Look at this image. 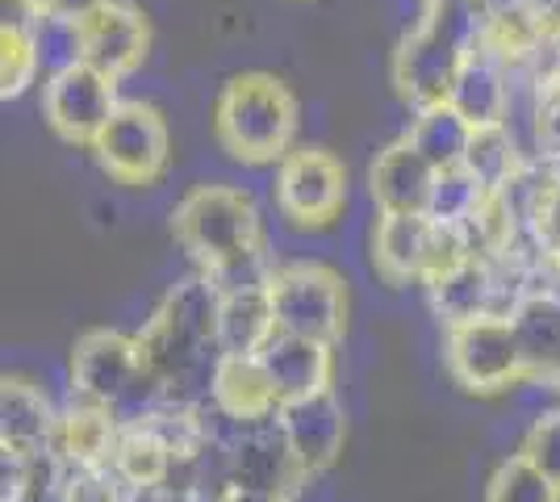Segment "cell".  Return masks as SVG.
Masks as SVG:
<instances>
[{
  "label": "cell",
  "mask_w": 560,
  "mask_h": 502,
  "mask_svg": "<svg viewBox=\"0 0 560 502\" xmlns=\"http://www.w3.org/2000/svg\"><path fill=\"white\" fill-rule=\"evenodd\" d=\"M486 197H490V192L481 189L465 167H447V172L435 176V192H431L427 218H431V222H444V226H468V222L477 218Z\"/></svg>",
  "instance_id": "f1b7e54d"
},
{
  "label": "cell",
  "mask_w": 560,
  "mask_h": 502,
  "mask_svg": "<svg viewBox=\"0 0 560 502\" xmlns=\"http://www.w3.org/2000/svg\"><path fill=\"white\" fill-rule=\"evenodd\" d=\"M218 306L222 289L206 272H192L167 289L139 331V348L147 373L164 385L167 398H185L192 377L213 373L218 360Z\"/></svg>",
  "instance_id": "6da1fadb"
},
{
  "label": "cell",
  "mask_w": 560,
  "mask_h": 502,
  "mask_svg": "<svg viewBox=\"0 0 560 502\" xmlns=\"http://www.w3.org/2000/svg\"><path fill=\"white\" fill-rule=\"evenodd\" d=\"M486 502H560V486L523 453H511L486 481Z\"/></svg>",
  "instance_id": "83f0119b"
},
{
  "label": "cell",
  "mask_w": 560,
  "mask_h": 502,
  "mask_svg": "<svg viewBox=\"0 0 560 502\" xmlns=\"http://www.w3.org/2000/svg\"><path fill=\"white\" fill-rule=\"evenodd\" d=\"M406 139L435 172H447V167L465 164L472 121L452 101H435V105H422L419 118L410 121V130H406Z\"/></svg>",
  "instance_id": "cb8c5ba5"
},
{
  "label": "cell",
  "mask_w": 560,
  "mask_h": 502,
  "mask_svg": "<svg viewBox=\"0 0 560 502\" xmlns=\"http://www.w3.org/2000/svg\"><path fill=\"white\" fill-rule=\"evenodd\" d=\"M435 222L427 214H381L373 226V268L385 285H422Z\"/></svg>",
  "instance_id": "2e32d148"
},
{
  "label": "cell",
  "mask_w": 560,
  "mask_h": 502,
  "mask_svg": "<svg viewBox=\"0 0 560 502\" xmlns=\"http://www.w3.org/2000/svg\"><path fill=\"white\" fill-rule=\"evenodd\" d=\"M222 444H226V474H231L234 486H252V490L293 499L310 481L298 469L293 453H289L277 419L252 423V428H234V440H222Z\"/></svg>",
  "instance_id": "7c38bea8"
},
{
  "label": "cell",
  "mask_w": 560,
  "mask_h": 502,
  "mask_svg": "<svg viewBox=\"0 0 560 502\" xmlns=\"http://www.w3.org/2000/svg\"><path fill=\"white\" fill-rule=\"evenodd\" d=\"M330 348H335V343L310 339V335H289V331H277L268 343H264L259 364L268 369V377H272V385H277L280 402L305 398V394H318V389H330V373H335Z\"/></svg>",
  "instance_id": "e0dca14e"
},
{
  "label": "cell",
  "mask_w": 560,
  "mask_h": 502,
  "mask_svg": "<svg viewBox=\"0 0 560 502\" xmlns=\"http://www.w3.org/2000/svg\"><path fill=\"white\" fill-rule=\"evenodd\" d=\"M486 4L481 0H431L419 25L394 50V84L415 109L447 101L468 55L481 47Z\"/></svg>",
  "instance_id": "7a4b0ae2"
},
{
  "label": "cell",
  "mask_w": 560,
  "mask_h": 502,
  "mask_svg": "<svg viewBox=\"0 0 560 502\" xmlns=\"http://www.w3.org/2000/svg\"><path fill=\"white\" fill-rule=\"evenodd\" d=\"M126 494V481L117 478L109 465H68L63 469V490H59V502H121Z\"/></svg>",
  "instance_id": "4dcf8cb0"
},
{
  "label": "cell",
  "mask_w": 560,
  "mask_h": 502,
  "mask_svg": "<svg viewBox=\"0 0 560 502\" xmlns=\"http://www.w3.org/2000/svg\"><path fill=\"white\" fill-rule=\"evenodd\" d=\"M93 155L101 172L126 185V189H147L155 185L172 164V130L164 114L147 101H121L109 126L93 143Z\"/></svg>",
  "instance_id": "ba28073f"
},
{
  "label": "cell",
  "mask_w": 560,
  "mask_h": 502,
  "mask_svg": "<svg viewBox=\"0 0 560 502\" xmlns=\"http://www.w3.org/2000/svg\"><path fill=\"white\" fill-rule=\"evenodd\" d=\"M422 4H431V0H422Z\"/></svg>",
  "instance_id": "e575fe53"
},
{
  "label": "cell",
  "mask_w": 560,
  "mask_h": 502,
  "mask_svg": "<svg viewBox=\"0 0 560 502\" xmlns=\"http://www.w3.org/2000/svg\"><path fill=\"white\" fill-rule=\"evenodd\" d=\"M518 453L527 456L539 474H548L560 486V407L544 410V415L532 419V428L523 435V448Z\"/></svg>",
  "instance_id": "1f68e13d"
},
{
  "label": "cell",
  "mask_w": 560,
  "mask_h": 502,
  "mask_svg": "<svg viewBox=\"0 0 560 502\" xmlns=\"http://www.w3.org/2000/svg\"><path fill=\"white\" fill-rule=\"evenodd\" d=\"M71 394L109 407L121 423H135L167 398L164 385L147 373L139 335L117 327H93L71 343Z\"/></svg>",
  "instance_id": "5b68a950"
},
{
  "label": "cell",
  "mask_w": 560,
  "mask_h": 502,
  "mask_svg": "<svg viewBox=\"0 0 560 502\" xmlns=\"http://www.w3.org/2000/svg\"><path fill=\"white\" fill-rule=\"evenodd\" d=\"M117 105H121L117 80L96 72L93 63L63 68V72L47 75V84H43V118L71 147H93L117 114Z\"/></svg>",
  "instance_id": "30bf717a"
},
{
  "label": "cell",
  "mask_w": 560,
  "mask_h": 502,
  "mask_svg": "<svg viewBox=\"0 0 560 502\" xmlns=\"http://www.w3.org/2000/svg\"><path fill=\"white\" fill-rule=\"evenodd\" d=\"M427 302L444 327L465 323V318H481V314H506L502 281H498V268L490 256H468L460 268L435 277L427 285Z\"/></svg>",
  "instance_id": "ac0fdd59"
},
{
  "label": "cell",
  "mask_w": 560,
  "mask_h": 502,
  "mask_svg": "<svg viewBox=\"0 0 560 502\" xmlns=\"http://www.w3.org/2000/svg\"><path fill=\"white\" fill-rule=\"evenodd\" d=\"M272 335H277V314H272L268 285L222 293V306H218V357H259Z\"/></svg>",
  "instance_id": "7402d4cb"
},
{
  "label": "cell",
  "mask_w": 560,
  "mask_h": 502,
  "mask_svg": "<svg viewBox=\"0 0 560 502\" xmlns=\"http://www.w3.org/2000/svg\"><path fill=\"white\" fill-rule=\"evenodd\" d=\"M348 206V167L327 147H293L277 164V210L298 231H323Z\"/></svg>",
  "instance_id": "9c48e42d"
},
{
  "label": "cell",
  "mask_w": 560,
  "mask_h": 502,
  "mask_svg": "<svg viewBox=\"0 0 560 502\" xmlns=\"http://www.w3.org/2000/svg\"><path fill=\"white\" fill-rule=\"evenodd\" d=\"M13 4L25 17H75V22H84L105 0H13Z\"/></svg>",
  "instance_id": "d6a6232c"
},
{
  "label": "cell",
  "mask_w": 560,
  "mask_h": 502,
  "mask_svg": "<svg viewBox=\"0 0 560 502\" xmlns=\"http://www.w3.org/2000/svg\"><path fill=\"white\" fill-rule=\"evenodd\" d=\"M435 167L422 160L401 135L389 143L369 167V197L381 214H427L431 192H435Z\"/></svg>",
  "instance_id": "9a60e30c"
},
{
  "label": "cell",
  "mask_w": 560,
  "mask_h": 502,
  "mask_svg": "<svg viewBox=\"0 0 560 502\" xmlns=\"http://www.w3.org/2000/svg\"><path fill=\"white\" fill-rule=\"evenodd\" d=\"M172 235L201 272H218L268 247L252 192L234 185H192L172 210Z\"/></svg>",
  "instance_id": "277c9868"
},
{
  "label": "cell",
  "mask_w": 560,
  "mask_h": 502,
  "mask_svg": "<svg viewBox=\"0 0 560 502\" xmlns=\"http://www.w3.org/2000/svg\"><path fill=\"white\" fill-rule=\"evenodd\" d=\"M30 25H34L38 55H43V72L47 75L84 63V34H80L75 17H30Z\"/></svg>",
  "instance_id": "f546056e"
},
{
  "label": "cell",
  "mask_w": 560,
  "mask_h": 502,
  "mask_svg": "<svg viewBox=\"0 0 560 502\" xmlns=\"http://www.w3.org/2000/svg\"><path fill=\"white\" fill-rule=\"evenodd\" d=\"M444 364L452 382L481 398L502 394L518 382H532L511 314H481V318L444 327Z\"/></svg>",
  "instance_id": "8992f818"
},
{
  "label": "cell",
  "mask_w": 560,
  "mask_h": 502,
  "mask_svg": "<svg viewBox=\"0 0 560 502\" xmlns=\"http://www.w3.org/2000/svg\"><path fill=\"white\" fill-rule=\"evenodd\" d=\"M277 428L284 435L293 460H298V469H302L305 478H318L343 453L348 415H343V402H339L335 389H318V394L280 402Z\"/></svg>",
  "instance_id": "8fae6325"
},
{
  "label": "cell",
  "mask_w": 560,
  "mask_h": 502,
  "mask_svg": "<svg viewBox=\"0 0 560 502\" xmlns=\"http://www.w3.org/2000/svg\"><path fill=\"white\" fill-rule=\"evenodd\" d=\"M298 96L268 72H238L213 101V139L247 167L280 164L298 139Z\"/></svg>",
  "instance_id": "3957f363"
},
{
  "label": "cell",
  "mask_w": 560,
  "mask_h": 502,
  "mask_svg": "<svg viewBox=\"0 0 560 502\" xmlns=\"http://www.w3.org/2000/svg\"><path fill=\"white\" fill-rule=\"evenodd\" d=\"M59 428V410L50 407V398L25 377H4L0 394V448L18 456L50 453Z\"/></svg>",
  "instance_id": "d6986e66"
},
{
  "label": "cell",
  "mask_w": 560,
  "mask_h": 502,
  "mask_svg": "<svg viewBox=\"0 0 560 502\" xmlns=\"http://www.w3.org/2000/svg\"><path fill=\"white\" fill-rule=\"evenodd\" d=\"M109 469L126 486H155V481H167L180 474L176 456L167 453V444L147 423H121Z\"/></svg>",
  "instance_id": "d4e9b609"
},
{
  "label": "cell",
  "mask_w": 560,
  "mask_h": 502,
  "mask_svg": "<svg viewBox=\"0 0 560 502\" xmlns=\"http://www.w3.org/2000/svg\"><path fill=\"white\" fill-rule=\"evenodd\" d=\"M213 502H293L284 499V494H268V490H252V486H234V481H226L222 490H218V499Z\"/></svg>",
  "instance_id": "836d02e7"
},
{
  "label": "cell",
  "mask_w": 560,
  "mask_h": 502,
  "mask_svg": "<svg viewBox=\"0 0 560 502\" xmlns=\"http://www.w3.org/2000/svg\"><path fill=\"white\" fill-rule=\"evenodd\" d=\"M481 185L486 192H502L511 185V176L523 167L518 143L511 135V121L506 126H477L472 139H468L465 164H460Z\"/></svg>",
  "instance_id": "484cf974"
},
{
  "label": "cell",
  "mask_w": 560,
  "mask_h": 502,
  "mask_svg": "<svg viewBox=\"0 0 560 502\" xmlns=\"http://www.w3.org/2000/svg\"><path fill=\"white\" fill-rule=\"evenodd\" d=\"M511 323L518 331V343H523L532 382H544L560 360V293L557 289H532L527 297L514 302Z\"/></svg>",
  "instance_id": "603a6c76"
},
{
  "label": "cell",
  "mask_w": 560,
  "mask_h": 502,
  "mask_svg": "<svg viewBox=\"0 0 560 502\" xmlns=\"http://www.w3.org/2000/svg\"><path fill=\"white\" fill-rule=\"evenodd\" d=\"M43 72V55L30 17H4L0 25V96L18 101L34 89V80Z\"/></svg>",
  "instance_id": "4316f807"
},
{
  "label": "cell",
  "mask_w": 560,
  "mask_h": 502,
  "mask_svg": "<svg viewBox=\"0 0 560 502\" xmlns=\"http://www.w3.org/2000/svg\"><path fill=\"white\" fill-rule=\"evenodd\" d=\"M511 75L514 72H506L498 59L477 50V55H468V63L460 68V75H456L447 101L472 121V130H477V126H506V121H511V105H514Z\"/></svg>",
  "instance_id": "44dd1931"
},
{
  "label": "cell",
  "mask_w": 560,
  "mask_h": 502,
  "mask_svg": "<svg viewBox=\"0 0 560 502\" xmlns=\"http://www.w3.org/2000/svg\"><path fill=\"white\" fill-rule=\"evenodd\" d=\"M210 407L234 428H252L277 419L280 394L259 357H218L210 373Z\"/></svg>",
  "instance_id": "5bb4252c"
},
{
  "label": "cell",
  "mask_w": 560,
  "mask_h": 502,
  "mask_svg": "<svg viewBox=\"0 0 560 502\" xmlns=\"http://www.w3.org/2000/svg\"><path fill=\"white\" fill-rule=\"evenodd\" d=\"M80 34H84V63H93L96 72L114 80L142 68L151 50V22L130 0H105L80 22Z\"/></svg>",
  "instance_id": "4fadbf2b"
},
{
  "label": "cell",
  "mask_w": 560,
  "mask_h": 502,
  "mask_svg": "<svg viewBox=\"0 0 560 502\" xmlns=\"http://www.w3.org/2000/svg\"><path fill=\"white\" fill-rule=\"evenodd\" d=\"M277 331L339 343L348 331V281L318 260L280 264L268 281Z\"/></svg>",
  "instance_id": "52a82bcc"
},
{
  "label": "cell",
  "mask_w": 560,
  "mask_h": 502,
  "mask_svg": "<svg viewBox=\"0 0 560 502\" xmlns=\"http://www.w3.org/2000/svg\"><path fill=\"white\" fill-rule=\"evenodd\" d=\"M121 435V419L101 402H89L80 394H71V402L59 410V428H55V453L63 465H109Z\"/></svg>",
  "instance_id": "ffe728a7"
}]
</instances>
